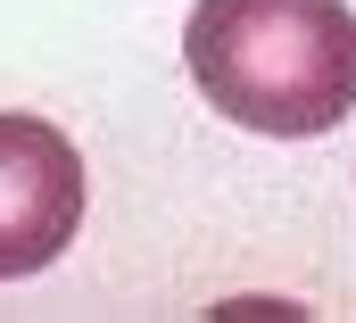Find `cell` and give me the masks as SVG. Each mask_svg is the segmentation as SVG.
<instances>
[{
  "label": "cell",
  "instance_id": "obj_1",
  "mask_svg": "<svg viewBox=\"0 0 356 323\" xmlns=\"http://www.w3.org/2000/svg\"><path fill=\"white\" fill-rule=\"evenodd\" d=\"M199 100L266 141H315L356 116V8L348 0H199L182 25Z\"/></svg>",
  "mask_w": 356,
  "mask_h": 323
},
{
  "label": "cell",
  "instance_id": "obj_2",
  "mask_svg": "<svg viewBox=\"0 0 356 323\" xmlns=\"http://www.w3.org/2000/svg\"><path fill=\"white\" fill-rule=\"evenodd\" d=\"M83 158L58 125L0 108V282H25L58 265L67 241L83 233Z\"/></svg>",
  "mask_w": 356,
  "mask_h": 323
}]
</instances>
